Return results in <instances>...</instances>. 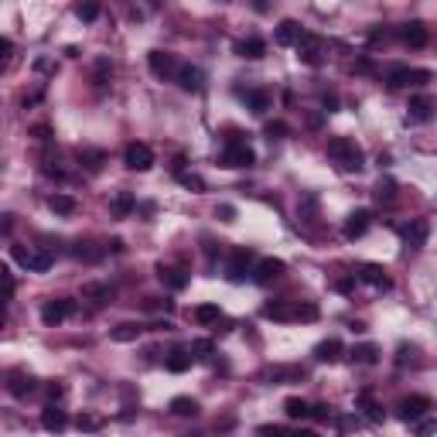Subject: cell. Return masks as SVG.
I'll return each instance as SVG.
<instances>
[{"label":"cell","mask_w":437,"mask_h":437,"mask_svg":"<svg viewBox=\"0 0 437 437\" xmlns=\"http://www.w3.org/2000/svg\"><path fill=\"white\" fill-rule=\"evenodd\" d=\"M315 359H318V362H339V359H342V342H339V339L321 342V345L315 349Z\"/></svg>","instance_id":"cell-25"},{"label":"cell","mask_w":437,"mask_h":437,"mask_svg":"<svg viewBox=\"0 0 437 437\" xmlns=\"http://www.w3.org/2000/svg\"><path fill=\"white\" fill-rule=\"evenodd\" d=\"M263 315H266V318H273V321H297V304L273 301V304H266V308H263Z\"/></svg>","instance_id":"cell-21"},{"label":"cell","mask_w":437,"mask_h":437,"mask_svg":"<svg viewBox=\"0 0 437 437\" xmlns=\"http://www.w3.org/2000/svg\"><path fill=\"white\" fill-rule=\"evenodd\" d=\"M359 403H362V410H365V417H369L372 424H376V420H383V407H379L369 393H362V396H359Z\"/></svg>","instance_id":"cell-35"},{"label":"cell","mask_w":437,"mask_h":437,"mask_svg":"<svg viewBox=\"0 0 437 437\" xmlns=\"http://www.w3.org/2000/svg\"><path fill=\"white\" fill-rule=\"evenodd\" d=\"M65 424H69V420H65V414H62L58 407L48 403V407L41 410V427H45V431H65Z\"/></svg>","instance_id":"cell-22"},{"label":"cell","mask_w":437,"mask_h":437,"mask_svg":"<svg viewBox=\"0 0 437 437\" xmlns=\"http://www.w3.org/2000/svg\"><path fill=\"white\" fill-rule=\"evenodd\" d=\"M321 103H325V109H328V113H335V109H339V99H335V96H321Z\"/></svg>","instance_id":"cell-51"},{"label":"cell","mask_w":437,"mask_h":437,"mask_svg":"<svg viewBox=\"0 0 437 437\" xmlns=\"http://www.w3.org/2000/svg\"><path fill=\"white\" fill-rule=\"evenodd\" d=\"M34 137H38V140H48L52 130H48V127H34Z\"/></svg>","instance_id":"cell-53"},{"label":"cell","mask_w":437,"mask_h":437,"mask_svg":"<svg viewBox=\"0 0 437 437\" xmlns=\"http://www.w3.org/2000/svg\"><path fill=\"white\" fill-rule=\"evenodd\" d=\"M147 62H151V72H154L158 79L178 76V65H175V55H171V52H161V48H154V52L147 55Z\"/></svg>","instance_id":"cell-11"},{"label":"cell","mask_w":437,"mask_h":437,"mask_svg":"<svg viewBox=\"0 0 437 437\" xmlns=\"http://www.w3.org/2000/svg\"><path fill=\"white\" fill-rule=\"evenodd\" d=\"M321 55H325V41L318 38V34H301V41H297V58L301 62H308V65H321Z\"/></svg>","instance_id":"cell-8"},{"label":"cell","mask_w":437,"mask_h":437,"mask_svg":"<svg viewBox=\"0 0 437 437\" xmlns=\"http://www.w3.org/2000/svg\"><path fill=\"white\" fill-rule=\"evenodd\" d=\"M48 209H52V212H58V215H72L79 205H76V198H72V195H52V198H48Z\"/></svg>","instance_id":"cell-30"},{"label":"cell","mask_w":437,"mask_h":437,"mask_svg":"<svg viewBox=\"0 0 437 437\" xmlns=\"http://www.w3.org/2000/svg\"><path fill=\"white\" fill-rule=\"evenodd\" d=\"M287 134H290V127H287L284 120H270V123H266V137H270V140H280V137H287Z\"/></svg>","instance_id":"cell-38"},{"label":"cell","mask_w":437,"mask_h":437,"mask_svg":"<svg viewBox=\"0 0 437 437\" xmlns=\"http://www.w3.org/2000/svg\"><path fill=\"white\" fill-rule=\"evenodd\" d=\"M99 10H103L99 0H79V3H76V17H79V21H96Z\"/></svg>","instance_id":"cell-33"},{"label":"cell","mask_w":437,"mask_h":437,"mask_svg":"<svg viewBox=\"0 0 437 437\" xmlns=\"http://www.w3.org/2000/svg\"><path fill=\"white\" fill-rule=\"evenodd\" d=\"M359 280H365V284H372V287H379V290H390V287H393V280L386 277V270H383L379 263H362V266H359Z\"/></svg>","instance_id":"cell-16"},{"label":"cell","mask_w":437,"mask_h":437,"mask_svg":"<svg viewBox=\"0 0 437 437\" xmlns=\"http://www.w3.org/2000/svg\"><path fill=\"white\" fill-rule=\"evenodd\" d=\"M178 181L184 184V188H191V191H205V181L198 175H184V171H178Z\"/></svg>","instance_id":"cell-41"},{"label":"cell","mask_w":437,"mask_h":437,"mask_svg":"<svg viewBox=\"0 0 437 437\" xmlns=\"http://www.w3.org/2000/svg\"><path fill=\"white\" fill-rule=\"evenodd\" d=\"M10 257L21 263L28 273H45V270H52V263H55V253H48V250H34V246H10Z\"/></svg>","instance_id":"cell-3"},{"label":"cell","mask_w":437,"mask_h":437,"mask_svg":"<svg viewBox=\"0 0 437 437\" xmlns=\"http://www.w3.org/2000/svg\"><path fill=\"white\" fill-rule=\"evenodd\" d=\"M62 393H65V386H62V383H52V386L45 390V396H48V400H58Z\"/></svg>","instance_id":"cell-49"},{"label":"cell","mask_w":437,"mask_h":437,"mask_svg":"<svg viewBox=\"0 0 437 437\" xmlns=\"http://www.w3.org/2000/svg\"><path fill=\"white\" fill-rule=\"evenodd\" d=\"M219 164H222V168H253V164H257V154H253V147H250L246 140H239V134H236V137H229L226 151L219 154Z\"/></svg>","instance_id":"cell-2"},{"label":"cell","mask_w":437,"mask_h":437,"mask_svg":"<svg viewBox=\"0 0 437 437\" xmlns=\"http://www.w3.org/2000/svg\"><path fill=\"white\" fill-rule=\"evenodd\" d=\"M355 280H359V277L352 273V277H345V280H339V284H335V290H342V294H352V290H355Z\"/></svg>","instance_id":"cell-46"},{"label":"cell","mask_w":437,"mask_h":437,"mask_svg":"<svg viewBox=\"0 0 437 437\" xmlns=\"http://www.w3.org/2000/svg\"><path fill=\"white\" fill-rule=\"evenodd\" d=\"M372 195H376V198H379V202H390V198H393V195H396V184H393V181H390V178H383V181H379V184H376V191H372Z\"/></svg>","instance_id":"cell-39"},{"label":"cell","mask_w":437,"mask_h":437,"mask_svg":"<svg viewBox=\"0 0 437 437\" xmlns=\"http://www.w3.org/2000/svg\"><path fill=\"white\" fill-rule=\"evenodd\" d=\"M83 294H86V297H103V301H109V287H99V284H86Z\"/></svg>","instance_id":"cell-44"},{"label":"cell","mask_w":437,"mask_h":437,"mask_svg":"<svg viewBox=\"0 0 437 437\" xmlns=\"http://www.w3.org/2000/svg\"><path fill=\"white\" fill-rule=\"evenodd\" d=\"M400 233H403V239H407V246H424L427 243V236H431V226L424 222V219H414V222H407V226H400Z\"/></svg>","instance_id":"cell-15"},{"label":"cell","mask_w":437,"mask_h":437,"mask_svg":"<svg viewBox=\"0 0 437 437\" xmlns=\"http://www.w3.org/2000/svg\"><path fill=\"white\" fill-rule=\"evenodd\" d=\"M301 34H304V28H301L297 21H290V17H287V21H280V24H277L273 41H277L280 48H290V45H297V41H301Z\"/></svg>","instance_id":"cell-14"},{"label":"cell","mask_w":437,"mask_h":437,"mask_svg":"<svg viewBox=\"0 0 437 437\" xmlns=\"http://www.w3.org/2000/svg\"><path fill=\"white\" fill-rule=\"evenodd\" d=\"M198 400H191V396H175L171 400V414L175 417H198Z\"/></svg>","instance_id":"cell-27"},{"label":"cell","mask_w":437,"mask_h":437,"mask_svg":"<svg viewBox=\"0 0 437 437\" xmlns=\"http://www.w3.org/2000/svg\"><path fill=\"white\" fill-rule=\"evenodd\" d=\"M407 109H410V123H427V120L434 116V106H431L427 96H414Z\"/></svg>","instance_id":"cell-20"},{"label":"cell","mask_w":437,"mask_h":437,"mask_svg":"<svg viewBox=\"0 0 437 437\" xmlns=\"http://www.w3.org/2000/svg\"><path fill=\"white\" fill-rule=\"evenodd\" d=\"M400 365H407V362H417V349L414 345H400V359H396Z\"/></svg>","instance_id":"cell-45"},{"label":"cell","mask_w":437,"mask_h":437,"mask_svg":"<svg viewBox=\"0 0 437 437\" xmlns=\"http://www.w3.org/2000/svg\"><path fill=\"white\" fill-rule=\"evenodd\" d=\"M236 55L239 58H263L266 55V41L263 38H246V41L236 45Z\"/></svg>","instance_id":"cell-23"},{"label":"cell","mask_w":437,"mask_h":437,"mask_svg":"<svg viewBox=\"0 0 437 437\" xmlns=\"http://www.w3.org/2000/svg\"><path fill=\"white\" fill-rule=\"evenodd\" d=\"M400 38H403L410 48H424V45H427V28H424L420 21H410V24H403Z\"/></svg>","instance_id":"cell-19"},{"label":"cell","mask_w":437,"mask_h":437,"mask_svg":"<svg viewBox=\"0 0 437 437\" xmlns=\"http://www.w3.org/2000/svg\"><path fill=\"white\" fill-rule=\"evenodd\" d=\"M178 86L184 92H202L205 89V72L198 65H181L178 69Z\"/></svg>","instance_id":"cell-12"},{"label":"cell","mask_w":437,"mask_h":437,"mask_svg":"<svg viewBox=\"0 0 437 437\" xmlns=\"http://www.w3.org/2000/svg\"><path fill=\"white\" fill-rule=\"evenodd\" d=\"M284 270H287V263H284V260H273V257H266V260H260L257 266H253V280H257L260 287H266V284L280 280V277H284Z\"/></svg>","instance_id":"cell-10"},{"label":"cell","mask_w":437,"mask_h":437,"mask_svg":"<svg viewBox=\"0 0 437 437\" xmlns=\"http://www.w3.org/2000/svg\"><path fill=\"white\" fill-rule=\"evenodd\" d=\"M158 277H161V284L164 287H171V290H184L188 287V270L184 266H158Z\"/></svg>","instance_id":"cell-17"},{"label":"cell","mask_w":437,"mask_h":437,"mask_svg":"<svg viewBox=\"0 0 437 437\" xmlns=\"http://www.w3.org/2000/svg\"><path fill=\"white\" fill-rule=\"evenodd\" d=\"M137 335H140V325H134V321H127V325H116V328H113V339H116V342H134Z\"/></svg>","instance_id":"cell-34"},{"label":"cell","mask_w":437,"mask_h":437,"mask_svg":"<svg viewBox=\"0 0 437 437\" xmlns=\"http://www.w3.org/2000/svg\"><path fill=\"white\" fill-rule=\"evenodd\" d=\"M219 318H222V308L219 304H198L195 308V321L198 325H219Z\"/></svg>","instance_id":"cell-29"},{"label":"cell","mask_w":437,"mask_h":437,"mask_svg":"<svg viewBox=\"0 0 437 437\" xmlns=\"http://www.w3.org/2000/svg\"><path fill=\"white\" fill-rule=\"evenodd\" d=\"M424 83H431V72H427V69H407V65H396V69H390V76H386V86L390 89L424 86Z\"/></svg>","instance_id":"cell-4"},{"label":"cell","mask_w":437,"mask_h":437,"mask_svg":"<svg viewBox=\"0 0 437 437\" xmlns=\"http://www.w3.org/2000/svg\"><path fill=\"white\" fill-rule=\"evenodd\" d=\"M339 427H342V431H352V427H359V417H342V420H339Z\"/></svg>","instance_id":"cell-50"},{"label":"cell","mask_w":437,"mask_h":437,"mask_svg":"<svg viewBox=\"0 0 437 437\" xmlns=\"http://www.w3.org/2000/svg\"><path fill=\"white\" fill-rule=\"evenodd\" d=\"M284 414H287L290 420H308L311 403H304L301 396H287V400H284Z\"/></svg>","instance_id":"cell-24"},{"label":"cell","mask_w":437,"mask_h":437,"mask_svg":"<svg viewBox=\"0 0 437 437\" xmlns=\"http://www.w3.org/2000/svg\"><path fill=\"white\" fill-rule=\"evenodd\" d=\"M215 215H222V222H233V219H236V209H233V205H219Z\"/></svg>","instance_id":"cell-48"},{"label":"cell","mask_w":437,"mask_h":437,"mask_svg":"<svg viewBox=\"0 0 437 437\" xmlns=\"http://www.w3.org/2000/svg\"><path fill=\"white\" fill-rule=\"evenodd\" d=\"M191 362H195V355H191V352H171V355H168V359H164V365H168V369H171V372H184V369H191Z\"/></svg>","instance_id":"cell-31"},{"label":"cell","mask_w":437,"mask_h":437,"mask_svg":"<svg viewBox=\"0 0 437 437\" xmlns=\"http://www.w3.org/2000/svg\"><path fill=\"white\" fill-rule=\"evenodd\" d=\"M352 359L362 362V365H376V362H379V349L369 345V342H365V345H355V349H352Z\"/></svg>","instance_id":"cell-32"},{"label":"cell","mask_w":437,"mask_h":437,"mask_svg":"<svg viewBox=\"0 0 437 437\" xmlns=\"http://www.w3.org/2000/svg\"><path fill=\"white\" fill-rule=\"evenodd\" d=\"M134 205H137V198H134L130 191H120V195L113 198V205H109V209H113V219H127V215L134 212Z\"/></svg>","instance_id":"cell-26"},{"label":"cell","mask_w":437,"mask_h":437,"mask_svg":"<svg viewBox=\"0 0 437 437\" xmlns=\"http://www.w3.org/2000/svg\"><path fill=\"white\" fill-rule=\"evenodd\" d=\"M414 427H417L420 434H431V431H437V420H424V417H420V420H414Z\"/></svg>","instance_id":"cell-47"},{"label":"cell","mask_w":437,"mask_h":437,"mask_svg":"<svg viewBox=\"0 0 437 437\" xmlns=\"http://www.w3.org/2000/svg\"><path fill=\"white\" fill-rule=\"evenodd\" d=\"M369 222H372V212L369 209H355L349 219H345V239H359V236H365V229H369Z\"/></svg>","instance_id":"cell-13"},{"label":"cell","mask_w":437,"mask_h":437,"mask_svg":"<svg viewBox=\"0 0 437 437\" xmlns=\"http://www.w3.org/2000/svg\"><path fill=\"white\" fill-rule=\"evenodd\" d=\"M147 3H151V7H161V0H147Z\"/></svg>","instance_id":"cell-54"},{"label":"cell","mask_w":437,"mask_h":437,"mask_svg":"<svg viewBox=\"0 0 437 437\" xmlns=\"http://www.w3.org/2000/svg\"><path fill=\"white\" fill-rule=\"evenodd\" d=\"M328 158L342 171H362V151H359V144L349 140V137H332L328 140Z\"/></svg>","instance_id":"cell-1"},{"label":"cell","mask_w":437,"mask_h":437,"mask_svg":"<svg viewBox=\"0 0 437 437\" xmlns=\"http://www.w3.org/2000/svg\"><path fill=\"white\" fill-rule=\"evenodd\" d=\"M72 257H76V260H86V263H96V260H103V250H92L89 243H79V246L72 250Z\"/></svg>","instance_id":"cell-37"},{"label":"cell","mask_w":437,"mask_h":437,"mask_svg":"<svg viewBox=\"0 0 437 437\" xmlns=\"http://www.w3.org/2000/svg\"><path fill=\"white\" fill-rule=\"evenodd\" d=\"M308 417H311V420H318V424H325V420H332V407H328V403H315Z\"/></svg>","instance_id":"cell-40"},{"label":"cell","mask_w":437,"mask_h":437,"mask_svg":"<svg viewBox=\"0 0 437 437\" xmlns=\"http://www.w3.org/2000/svg\"><path fill=\"white\" fill-rule=\"evenodd\" d=\"M431 410H434V403H431L427 396H403V400L396 403V417H400V420H407V424H414V420L427 417Z\"/></svg>","instance_id":"cell-7"},{"label":"cell","mask_w":437,"mask_h":437,"mask_svg":"<svg viewBox=\"0 0 437 437\" xmlns=\"http://www.w3.org/2000/svg\"><path fill=\"white\" fill-rule=\"evenodd\" d=\"M123 164H127L130 171H151V168H154V151H151L147 144L134 140V144H127V151H123Z\"/></svg>","instance_id":"cell-6"},{"label":"cell","mask_w":437,"mask_h":437,"mask_svg":"<svg viewBox=\"0 0 437 437\" xmlns=\"http://www.w3.org/2000/svg\"><path fill=\"white\" fill-rule=\"evenodd\" d=\"M79 161L86 164L89 171H99L103 161H106V154H103V151H79Z\"/></svg>","instance_id":"cell-36"},{"label":"cell","mask_w":437,"mask_h":437,"mask_svg":"<svg viewBox=\"0 0 437 437\" xmlns=\"http://www.w3.org/2000/svg\"><path fill=\"white\" fill-rule=\"evenodd\" d=\"M253 250L250 246H239V250H233V260H229V266H226V277L233 280V284H243L250 273H253Z\"/></svg>","instance_id":"cell-5"},{"label":"cell","mask_w":437,"mask_h":437,"mask_svg":"<svg viewBox=\"0 0 437 437\" xmlns=\"http://www.w3.org/2000/svg\"><path fill=\"white\" fill-rule=\"evenodd\" d=\"M10 52H14V41H10V38H3V65L10 62Z\"/></svg>","instance_id":"cell-52"},{"label":"cell","mask_w":437,"mask_h":437,"mask_svg":"<svg viewBox=\"0 0 437 437\" xmlns=\"http://www.w3.org/2000/svg\"><path fill=\"white\" fill-rule=\"evenodd\" d=\"M31 390H34V379H31L28 372L14 369V372L7 376V393H10V396H17V400H21V396H28Z\"/></svg>","instance_id":"cell-18"},{"label":"cell","mask_w":437,"mask_h":437,"mask_svg":"<svg viewBox=\"0 0 437 437\" xmlns=\"http://www.w3.org/2000/svg\"><path fill=\"white\" fill-rule=\"evenodd\" d=\"M76 427H79V431H99V427H103V420H99V417H92V414H83V417L76 420Z\"/></svg>","instance_id":"cell-43"},{"label":"cell","mask_w":437,"mask_h":437,"mask_svg":"<svg viewBox=\"0 0 437 437\" xmlns=\"http://www.w3.org/2000/svg\"><path fill=\"white\" fill-rule=\"evenodd\" d=\"M243 99H246V106L253 113H266L270 109V92L266 89H250V92H243Z\"/></svg>","instance_id":"cell-28"},{"label":"cell","mask_w":437,"mask_h":437,"mask_svg":"<svg viewBox=\"0 0 437 437\" xmlns=\"http://www.w3.org/2000/svg\"><path fill=\"white\" fill-rule=\"evenodd\" d=\"M191 352H195V359H209L215 352V345L209 339H198V342H191Z\"/></svg>","instance_id":"cell-42"},{"label":"cell","mask_w":437,"mask_h":437,"mask_svg":"<svg viewBox=\"0 0 437 437\" xmlns=\"http://www.w3.org/2000/svg\"><path fill=\"white\" fill-rule=\"evenodd\" d=\"M72 311H76V301H65V297H58V301H45V308H41V321L52 328V325H62Z\"/></svg>","instance_id":"cell-9"}]
</instances>
